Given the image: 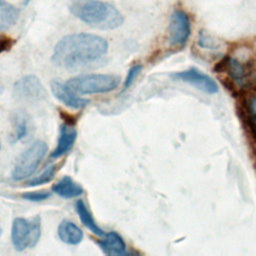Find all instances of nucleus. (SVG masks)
Masks as SVG:
<instances>
[{"label": "nucleus", "instance_id": "obj_1", "mask_svg": "<svg viewBox=\"0 0 256 256\" xmlns=\"http://www.w3.org/2000/svg\"><path fill=\"white\" fill-rule=\"evenodd\" d=\"M108 51L107 41L90 33H75L64 36L55 45L52 61L65 69H76L94 63Z\"/></svg>", "mask_w": 256, "mask_h": 256}, {"label": "nucleus", "instance_id": "obj_2", "mask_svg": "<svg viewBox=\"0 0 256 256\" xmlns=\"http://www.w3.org/2000/svg\"><path fill=\"white\" fill-rule=\"evenodd\" d=\"M69 9L76 18L98 29H116L124 22L116 7L101 0H71Z\"/></svg>", "mask_w": 256, "mask_h": 256}, {"label": "nucleus", "instance_id": "obj_3", "mask_svg": "<svg viewBox=\"0 0 256 256\" xmlns=\"http://www.w3.org/2000/svg\"><path fill=\"white\" fill-rule=\"evenodd\" d=\"M214 70L224 75L221 82L234 95H240L256 85V65L253 60L241 61L227 55L215 65Z\"/></svg>", "mask_w": 256, "mask_h": 256}, {"label": "nucleus", "instance_id": "obj_4", "mask_svg": "<svg viewBox=\"0 0 256 256\" xmlns=\"http://www.w3.org/2000/svg\"><path fill=\"white\" fill-rule=\"evenodd\" d=\"M120 77L110 74H83L68 80L67 84L79 94H103L115 90Z\"/></svg>", "mask_w": 256, "mask_h": 256}, {"label": "nucleus", "instance_id": "obj_5", "mask_svg": "<svg viewBox=\"0 0 256 256\" xmlns=\"http://www.w3.org/2000/svg\"><path fill=\"white\" fill-rule=\"evenodd\" d=\"M41 236V218H15L11 228V242L17 251L33 248Z\"/></svg>", "mask_w": 256, "mask_h": 256}, {"label": "nucleus", "instance_id": "obj_6", "mask_svg": "<svg viewBox=\"0 0 256 256\" xmlns=\"http://www.w3.org/2000/svg\"><path fill=\"white\" fill-rule=\"evenodd\" d=\"M48 151V145L41 140L33 142L15 162L11 177L15 181L29 178L41 164Z\"/></svg>", "mask_w": 256, "mask_h": 256}, {"label": "nucleus", "instance_id": "obj_7", "mask_svg": "<svg viewBox=\"0 0 256 256\" xmlns=\"http://www.w3.org/2000/svg\"><path fill=\"white\" fill-rule=\"evenodd\" d=\"M15 98L21 102L37 103L47 97L46 89L35 75H25L18 79L13 87Z\"/></svg>", "mask_w": 256, "mask_h": 256}, {"label": "nucleus", "instance_id": "obj_8", "mask_svg": "<svg viewBox=\"0 0 256 256\" xmlns=\"http://www.w3.org/2000/svg\"><path fill=\"white\" fill-rule=\"evenodd\" d=\"M191 34V23L186 12L175 10L171 17L168 27L169 44L172 47H183Z\"/></svg>", "mask_w": 256, "mask_h": 256}, {"label": "nucleus", "instance_id": "obj_9", "mask_svg": "<svg viewBox=\"0 0 256 256\" xmlns=\"http://www.w3.org/2000/svg\"><path fill=\"white\" fill-rule=\"evenodd\" d=\"M171 76L176 80L194 85L196 88L204 91L205 93L214 94L218 92L216 82L207 74L197 70L196 68H189L184 71L173 73Z\"/></svg>", "mask_w": 256, "mask_h": 256}, {"label": "nucleus", "instance_id": "obj_10", "mask_svg": "<svg viewBox=\"0 0 256 256\" xmlns=\"http://www.w3.org/2000/svg\"><path fill=\"white\" fill-rule=\"evenodd\" d=\"M239 112L251 134L256 138V87L244 91L240 95Z\"/></svg>", "mask_w": 256, "mask_h": 256}, {"label": "nucleus", "instance_id": "obj_11", "mask_svg": "<svg viewBox=\"0 0 256 256\" xmlns=\"http://www.w3.org/2000/svg\"><path fill=\"white\" fill-rule=\"evenodd\" d=\"M51 91L59 101L72 109H82L90 103L89 99L79 97L67 83L58 80L51 82Z\"/></svg>", "mask_w": 256, "mask_h": 256}, {"label": "nucleus", "instance_id": "obj_12", "mask_svg": "<svg viewBox=\"0 0 256 256\" xmlns=\"http://www.w3.org/2000/svg\"><path fill=\"white\" fill-rule=\"evenodd\" d=\"M77 138V130L70 123H63L60 126L59 137L56 148L51 153L52 158H59L67 154L73 147Z\"/></svg>", "mask_w": 256, "mask_h": 256}, {"label": "nucleus", "instance_id": "obj_13", "mask_svg": "<svg viewBox=\"0 0 256 256\" xmlns=\"http://www.w3.org/2000/svg\"><path fill=\"white\" fill-rule=\"evenodd\" d=\"M101 250L109 256H121L126 254V243L123 238L116 232L106 233L101 240L98 241Z\"/></svg>", "mask_w": 256, "mask_h": 256}, {"label": "nucleus", "instance_id": "obj_14", "mask_svg": "<svg viewBox=\"0 0 256 256\" xmlns=\"http://www.w3.org/2000/svg\"><path fill=\"white\" fill-rule=\"evenodd\" d=\"M52 191L65 199H71L81 196L84 193L83 188L73 181L70 176H64L56 184L53 185Z\"/></svg>", "mask_w": 256, "mask_h": 256}, {"label": "nucleus", "instance_id": "obj_15", "mask_svg": "<svg viewBox=\"0 0 256 256\" xmlns=\"http://www.w3.org/2000/svg\"><path fill=\"white\" fill-rule=\"evenodd\" d=\"M59 239L69 245H77L83 239L82 230L73 222L63 220L57 229Z\"/></svg>", "mask_w": 256, "mask_h": 256}, {"label": "nucleus", "instance_id": "obj_16", "mask_svg": "<svg viewBox=\"0 0 256 256\" xmlns=\"http://www.w3.org/2000/svg\"><path fill=\"white\" fill-rule=\"evenodd\" d=\"M76 207V211L77 214L80 218L81 223L87 228L89 229L93 234L98 235L103 237L106 233L100 228V226L96 223V221L94 220L91 212L89 211V209L87 208V206L85 205V203L82 200H78L75 204Z\"/></svg>", "mask_w": 256, "mask_h": 256}, {"label": "nucleus", "instance_id": "obj_17", "mask_svg": "<svg viewBox=\"0 0 256 256\" xmlns=\"http://www.w3.org/2000/svg\"><path fill=\"white\" fill-rule=\"evenodd\" d=\"M19 9L5 0H0V31L11 28L19 18Z\"/></svg>", "mask_w": 256, "mask_h": 256}, {"label": "nucleus", "instance_id": "obj_18", "mask_svg": "<svg viewBox=\"0 0 256 256\" xmlns=\"http://www.w3.org/2000/svg\"><path fill=\"white\" fill-rule=\"evenodd\" d=\"M12 142H18L24 139L29 133V119L28 116L23 112L19 111L13 114L12 117Z\"/></svg>", "mask_w": 256, "mask_h": 256}, {"label": "nucleus", "instance_id": "obj_19", "mask_svg": "<svg viewBox=\"0 0 256 256\" xmlns=\"http://www.w3.org/2000/svg\"><path fill=\"white\" fill-rule=\"evenodd\" d=\"M57 172V165H51L47 167L44 171H42L39 175L33 177L29 181H27L28 186H39L46 183H49L53 180L55 174Z\"/></svg>", "mask_w": 256, "mask_h": 256}, {"label": "nucleus", "instance_id": "obj_20", "mask_svg": "<svg viewBox=\"0 0 256 256\" xmlns=\"http://www.w3.org/2000/svg\"><path fill=\"white\" fill-rule=\"evenodd\" d=\"M51 193L48 191L40 190V191H29V192H24L21 197L24 200L30 201V202H41L44 200H47L50 198Z\"/></svg>", "mask_w": 256, "mask_h": 256}, {"label": "nucleus", "instance_id": "obj_21", "mask_svg": "<svg viewBox=\"0 0 256 256\" xmlns=\"http://www.w3.org/2000/svg\"><path fill=\"white\" fill-rule=\"evenodd\" d=\"M141 71H142V65H140V64H135L129 69L128 74H127V76L125 78V81H124L122 91L127 90L133 84V82L138 77V75L141 73Z\"/></svg>", "mask_w": 256, "mask_h": 256}, {"label": "nucleus", "instance_id": "obj_22", "mask_svg": "<svg viewBox=\"0 0 256 256\" xmlns=\"http://www.w3.org/2000/svg\"><path fill=\"white\" fill-rule=\"evenodd\" d=\"M198 45L205 49H217V43L203 30L199 32Z\"/></svg>", "mask_w": 256, "mask_h": 256}, {"label": "nucleus", "instance_id": "obj_23", "mask_svg": "<svg viewBox=\"0 0 256 256\" xmlns=\"http://www.w3.org/2000/svg\"><path fill=\"white\" fill-rule=\"evenodd\" d=\"M12 44H13V42H12L11 38L0 37V53L9 49Z\"/></svg>", "mask_w": 256, "mask_h": 256}, {"label": "nucleus", "instance_id": "obj_24", "mask_svg": "<svg viewBox=\"0 0 256 256\" xmlns=\"http://www.w3.org/2000/svg\"><path fill=\"white\" fill-rule=\"evenodd\" d=\"M4 91V86H3V84L1 83V81H0V95L2 94V92Z\"/></svg>", "mask_w": 256, "mask_h": 256}, {"label": "nucleus", "instance_id": "obj_25", "mask_svg": "<svg viewBox=\"0 0 256 256\" xmlns=\"http://www.w3.org/2000/svg\"><path fill=\"white\" fill-rule=\"evenodd\" d=\"M29 1H30V0H24V4H27Z\"/></svg>", "mask_w": 256, "mask_h": 256}, {"label": "nucleus", "instance_id": "obj_26", "mask_svg": "<svg viewBox=\"0 0 256 256\" xmlns=\"http://www.w3.org/2000/svg\"><path fill=\"white\" fill-rule=\"evenodd\" d=\"M1 232H2V230H1V227H0V235H1Z\"/></svg>", "mask_w": 256, "mask_h": 256}, {"label": "nucleus", "instance_id": "obj_27", "mask_svg": "<svg viewBox=\"0 0 256 256\" xmlns=\"http://www.w3.org/2000/svg\"><path fill=\"white\" fill-rule=\"evenodd\" d=\"M0 148H1V142H0Z\"/></svg>", "mask_w": 256, "mask_h": 256}]
</instances>
